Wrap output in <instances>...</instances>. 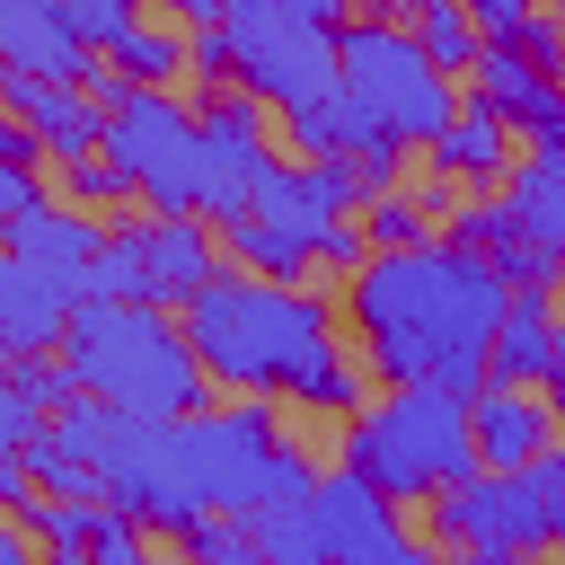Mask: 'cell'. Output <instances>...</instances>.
I'll list each match as a JSON object with an SVG mask.
<instances>
[{
	"instance_id": "obj_23",
	"label": "cell",
	"mask_w": 565,
	"mask_h": 565,
	"mask_svg": "<svg viewBox=\"0 0 565 565\" xmlns=\"http://www.w3.org/2000/svg\"><path fill=\"white\" fill-rule=\"evenodd\" d=\"M168 539H177L185 565H265L256 521H238V512H203V521H185V530H168Z\"/></svg>"
},
{
	"instance_id": "obj_27",
	"label": "cell",
	"mask_w": 565,
	"mask_h": 565,
	"mask_svg": "<svg viewBox=\"0 0 565 565\" xmlns=\"http://www.w3.org/2000/svg\"><path fill=\"white\" fill-rule=\"evenodd\" d=\"M62 185H71V203H79V212H106V203H141V194H132V177H124L106 150L71 159V168H62Z\"/></svg>"
},
{
	"instance_id": "obj_19",
	"label": "cell",
	"mask_w": 565,
	"mask_h": 565,
	"mask_svg": "<svg viewBox=\"0 0 565 565\" xmlns=\"http://www.w3.org/2000/svg\"><path fill=\"white\" fill-rule=\"evenodd\" d=\"M503 203H512L521 238L565 265V159H556V150H521L512 177H503Z\"/></svg>"
},
{
	"instance_id": "obj_28",
	"label": "cell",
	"mask_w": 565,
	"mask_h": 565,
	"mask_svg": "<svg viewBox=\"0 0 565 565\" xmlns=\"http://www.w3.org/2000/svg\"><path fill=\"white\" fill-rule=\"evenodd\" d=\"M26 212H44V177H35V159H0V230Z\"/></svg>"
},
{
	"instance_id": "obj_21",
	"label": "cell",
	"mask_w": 565,
	"mask_h": 565,
	"mask_svg": "<svg viewBox=\"0 0 565 565\" xmlns=\"http://www.w3.org/2000/svg\"><path fill=\"white\" fill-rule=\"evenodd\" d=\"M106 71H124V79H141V88H168V79H194V18H177V9H159V18H141L115 53H106Z\"/></svg>"
},
{
	"instance_id": "obj_17",
	"label": "cell",
	"mask_w": 565,
	"mask_h": 565,
	"mask_svg": "<svg viewBox=\"0 0 565 565\" xmlns=\"http://www.w3.org/2000/svg\"><path fill=\"white\" fill-rule=\"evenodd\" d=\"M556 327H565V318H556V274L512 282V309H503V327H494V362H486V380H521V388H539Z\"/></svg>"
},
{
	"instance_id": "obj_18",
	"label": "cell",
	"mask_w": 565,
	"mask_h": 565,
	"mask_svg": "<svg viewBox=\"0 0 565 565\" xmlns=\"http://www.w3.org/2000/svg\"><path fill=\"white\" fill-rule=\"evenodd\" d=\"M468 97H477V106H494L512 132H530V124H539V115L565 97V79H556V71H539L530 53H503V44H486V53L468 62Z\"/></svg>"
},
{
	"instance_id": "obj_15",
	"label": "cell",
	"mask_w": 565,
	"mask_h": 565,
	"mask_svg": "<svg viewBox=\"0 0 565 565\" xmlns=\"http://www.w3.org/2000/svg\"><path fill=\"white\" fill-rule=\"evenodd\" d=\"M141 265H150V300L185 309L221 274V238H212L203 212H141Z\"/></svg>"
},
{
	"instance_id": "obj_10",
	"label": "cell",
	"mask_w": 565,
	"mask_h": 565,
	"mask_svg": "<svg viewBox=\"0 0 565 565\" xmlns=\"http://www.w3.org/2000/svg\"><path fill=\"white\" fill-rule=\"evenodd\" d=\"M309 512H318L327 565H424V547H415V530H406V503H388L362 468L318 477Z\"/></svg>"
},
{
	"instance_id": "obj_8",
	"label": "cell",
	"mask_w": 565,
	"mask_h": 565,
	"mask_svg": "<svg viewBox=\"0 0 565 565\" xmlns=\"http://www.w3.org/2000/svg\"><path fill=\"white\" fill-rule=\"evenodd\" d=\"M106 97V159L132 177L150 212H203V106H177L168 88H141L124 71H97Z\"/></svg>"
},
{
	"instance_id": "obj_2",
	"label": "cell",
	"mask_w": 565,
	"mask_h": 565,
	"mask_svg": "<svg viewBox=\"0 0 565 565\" xmlns=\"http://www.w3.org/2000/svg\"><path fill=\"white\" fill-rule=\"evenodd\" d=\"M185 327H194L212 388H230V397H282L309 415H362L371 406V353L344 344L335 300L309 282H265V274L221 265L185 300Z\"/></svg>"
},
{
	"instance_id": "obj_5",
	"label": "cell",
	"mask_w": 565,
	"mask_h": 565,
	"mask_svg": "<svg viewBox=\"0 0 565 565\" xmlns=\"http://www.w3.org/2000/svg\"><path fill=\"white\" fill-rule=\"evenodd\" d=\"M344 468H362L388 503H433L459 477H477V397L450 380H388L344 433Z\"/></svg>"
},
{
	"instance_id": "obj_26",
	"label": "cell",
	"mask_w": 565,
	"mask_h": 565,
	"mask_svg": "<svg viewBox=\"0 0 565 565\" xmlns=\"http://www.w3.org/2000/svg\"><path fill=\"white\" fill-rule=\"evenodd\" d=\"M62 26H71L88 53H115V44L141 26V0H62Z\"/></svg>"
},
{
	"instance_id": "obj_11",
	"label": "cell",
	"mask_w": 565,
	"mask_h": 565,
	"mask_svg": "<svg viewBox=\"0 0 565 565\" xmlns=\"http://www.w3.org/2000/svg\"><path fill=\"white\" fill-rule=\"evenodd\" d=\"M88 300H97L88 274L0 247V344H9V353H62V335L79 327Z\"/></svg>"
},
{
	"instance_id": "obj_32",
	"label": "cell",
	"mask_w": 565,
	"mask_h": 565,
	"mask_svg": "<svg viewBox=\"0 0 565 565\" xmlns=\"http://www.w3.org/2000/svg\"><path fill=\"white\" fill-rule=\"evenodd\" d=\"M424 565H450V556H424Z\"/></svg>"
},
{
	"instance_id": "obj_20",
	"label": "cell",
	"mask_w": 565,
	"mask_h": 565,
	"mask_svg": "<svg viewBox=\"0 0 565 565\" xmlns=\"http://www.w3.org/2000/svg\"><path fill=\"white\" fill-rule=\"evenodd\" d=\"M9 521H26L35 530V547H44V565H88V547L106 539V521H115V503L106 494H35L26 512H9Z\"/></svg>"
},
{
	"instance_id": "obj_1",
	"label": "cell",
	"mask_w": 565,
	"mask_h": 565,
	"mask_svg": "<svg viewBox=\"0 0 565 565\" xmlns=\"http://www.w3.org/2000/svg\"><path fill=\"white\" fill-rule=\"evenodd\" d=\"M344 309L380 380H450L477 397L494 327L512 309V274L441 230L415 247H371V265L344 282Z\"/></svg>"
},
{
	"instance_id": "obj_29",
	"label": "cell",
	"mask_w": 565,
	"mask_h": 565,
	"mask_svg": "<svg viewBox=\"0 0 565 565\" xmlns=\"http://www.w3.org/2000/svg\"><path fill=\"white\" fill-rule=\"evenodd\" d=\"M539 388L556 397V415H565V327H556V344H547V371H539Z\"/></svg>"
},
{
	"instance_id": "obj_9",
	"label": "cell",
	"mask_w": 565,
	"mask_h": 565,
	"mask_svg": "<svg viewBox=\"0 0 565 565\" xmlns=\"http://www.w3.org/2000/svg\"><path fill=\"white\" fill-rule=\"evenodd\" d=\"M353 221V203L327 185V168H274L265 185H256V203L238 212V221H221V256L238 265V274H265V282H300V274H318L327 265V247H335V230Z\"/></svg>"
},
{
	"instance_id": "obj_31",
	"label": "cell",
	"mask_w": 565,
	"mask_h": 565,
	"mask_svg": "<svg viewBox=\"0 0 565 565\" xmlns=\"http://www.w3.org/2000/svg\"><path fill=\"white\" fill-rule=\"evenodd\" d=\"M388 9H406V18H415V9H424V0H388Z\"/></svg>"
},
{
	"instance_id": "obj_25",
	"label": "cell",
	"mask_w": 565,
	"mask_h": 565,
	"mask_svg": "<svg viewBox=\"0 0 565 565\" xmlns=\"http://www.w3.org/2000/svg\"><path fill=\"white\" fill-rule=\"evenodd\" d=\"M424 221H433V203H424V194H397V185H388L380 203H362V238H371V247H415V238H433Z\"/></svg>"
},
{
	"instance_id": "obj_7",
	"label": "cell",
	"mask_w": 565,
	"mask_h": 565,
	"mask_svg": "<svg viewBox=\"0 0 565 565\" xmlns=\"http://www.w3.org/2000/svg\"><path fill=\"white\" fill-rule=\"evenodd\" d=\"M221 35H230V79L256 88L274 115H309L335 97L344 0H230Z\"/></svg>"
},
{
	"instance_id": "obj_24",
	"label": "cell",
	"mask_w": 565,
	"mask_h": 565,
	"mask_svg": "<svg viewBox=\"0 0 565 565\" xmlns=\"http://www.w3.org/2000/svg\"><path fill=\"white\" fill-rule=\"evenodd\" d=\"M415 35H424V53L441 62V71H468L477 53H486V35H477V18H468V0H424L415 18H406Z\"/></svg>"
},
{
	"instance_id": "obj_16",
	"label": "cell",
	"mask_w": 565,
	"mask_h": 565,
	"mask_svg": "<svg viewBox=\"0 0 565 565\" xmlns=\"http://www.w3.org/2000/svg\"><path fill=\"white\" fill-rule=\"evenodd\" d=\"M512 159H521V132H512L494 106H477V97H468V106L441 124V141L424 150V168H433V177H450V185H503V177H512Z\"/></svg>"
},
{
	"instance_id": "obj_30",
	"label": "cell",
	"mask_w": 565,
	"mask_h": 565,
	"mask_svg": "<svg viewBox=\"0 0 565 565\" xmlns=\"http://www.w3.org/2000/svg\"><path fill=\"white\" fill-rule=\"evenodd\" d=\"M159 9H177V18H194V26H212V18L230 9V0H159Z\"/></svg>"
},
{
	"instance_id": "obj_14",
	"label": "cell",
	"mask_w": 565,
	"mask_h": 565,
	"mask_svg": "<svg viewBox=\"0 0 565 565\" xmlns=\"http://www.w3.org/2000/svg\"><path fill=\"white\" fill-rule=\"evenodd\" d=\"M0 88H9V115L18 124H35V141L71 168V159H88V150H106V97L97 88H71V79H26V71H0Z\"/></svg>"
},
{
	"instance_id": "obj_3",
	"label": "cell",
	"mask_w": 565,
	"mask_h": 565,
	"mask_svg": "<svg viewBox=\"0 0 565 565\" xmlns=\"http://www.w3.org/2000/svg\"><path fill=\"white\" fill-rule=\"evenodd\" d=\"M459 106H468L459 71H441L406 18L362 9L335 35V97L282 124L309 159H397V150H433Z\"/></svg>"
},
{
	"instance_id": "obj_13",
	"label": "cell",
	"mask_w": 565,
	"mask_h": 565,
	"mask_svg": "<svg viewBox=\"0 0 565 565\" xmlns=\"http://www.w3.org/2000/svg\"><path fill=\"white\" fill-rule=\"evenodd\" d=\"M97 62H106V53H88V44L62 26V0H0V71L97 88Z\"/></svg>"
},
{
	"instance_id": "obj_12",
	"label": "cell",
	"mask_w": 565,
	"mask_h": 565,
	"mask_svg": "<svg viewBox=\"0 0 565 565\" xmlns=\"http://www.w3.org/2000/svg\"><path fill=\"white\" fill-rule=\"evenodd\" d=\"M556 433H565V415H556L547 388H521V380H486V388H477V459H486V468L512 477V468L547 459Z\"/></svg>"
},
{
	"instance_id": "obj_22",
	"label": "cell",
	"mask_w": 565,
	"mask_h": 565,
	"mask_svg": "<svg viewBox=\"0 0 565 565\" xmlns=\"http://www.w3.org/2000/svg\"><path fill=\"white\" fill-rule=\"evenodd\" d=\"M9 247H18V256H44V265L88 274V265L106 256V221H97V212H79V203H71V212H53V203H44V212L9 221Z\"/></svg>"
},
{
	"instance_id": "obj_4",
	"label": "cell",
	"mask_w": 565,
	"mask_h": 565,
	"mask_svg": "<svg viewBox=\"0 0 565 565\" xmlns=\"http://www.w3.org/2000/svg\"><path fill=\"white\" fill-rule=\"evenodd\" d=\"M53 362L71 371L79 397H97L115 415H141V424H177L212 388L185 309H159V300H88Z\"/></svg>"
},
{
	"instance_id": "obj_6",
	"label": "cell",
	"mask_w": 565,
	"mask_h": 565,
	"mask_svg": "<svg viewBox=\"0 0 565 565\" xmlns=\"http://www.w3.org/2000/svg\"><path fill=\"white\" fill-rule=\"evenodd\" d=\"M177 459L203 512H265V503H309L318 468L300 441H282L274 397H238V406H194L177 415Z\"/></svg>"
}]
</instances>
